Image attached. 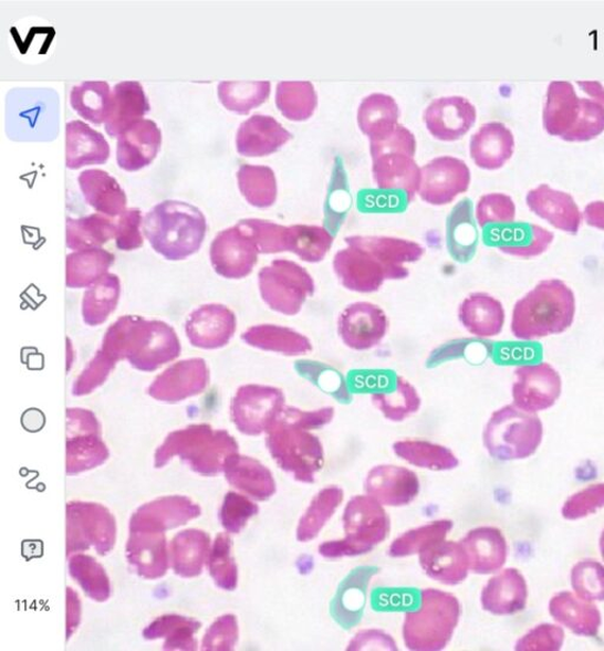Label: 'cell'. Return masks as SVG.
I'll list each match as a JSON object with an SVG mask.
<instances>
[{
    "mask_svg": "<svg viewBox=\"0 0 604 651\" xmlns=\"http://www.w3.org/2000/svg\"><path fill=\"white\" fill-rule=\"evenodd\" d=\"M366 494L383 505L404 506L418 496L420 483L417 474L396 465L373 468L365 482Z\"/></svg>",
    "mask_w": 604,
    "mask_h": 651,
    "instance_id": "e0dca14e",
    "label": "cell"
},
{
    "mask_svg": "<svg viewBox=\"0 0 604 651\" xmlns=\"http://www.w3.org/2000/svg\"><path fill=\"white\" fill-rule=\"evenodd\" d=\"M372 402L390 421H404L418 412L421 399L414 385L397 375L384 390L372 393Z\"/></svg>",
    "mask_w": 604,
    "mask_h": 651,
    "instance_id": "d6a6232c",
    "label": "cell"
},
{
    "mask_svg": "<svg viewBox=\"0 0 604 651\" xmlns=\"http://www.w3.org/2000/svg\"><path fill=\"white\" fill-rule=\"evenodd\" d=\"M115 256L101 249L84 250L66 256L67 286L82 287L101 280Z\"/></svg>",
    "mask_w": 604,
    "mask_h": 651,
    "instance_id": "b9f144b4",
    "label": "cell"
},
{
    "mask_svg": "<svg viewBox=\"0 0 604 651\" xmlns=\"http://www.w3.org/2000/svg\"><path fill=\"white\" fill-rule=\"evenodd\" d=\"M604 506V484L591 485L567 500L562 508L565 519L575 521L593 515Z\"/></svg>",
    "mask_w": 604,
    "mask_h": 651,
    "instance_id": "f5cc1de1",
    "label": "cell"
},
{
    "mask_svg": "<svg viewBox=\"0 0 604 651\" xmlns=\"http://www.w3.org/2000/svg\"><path fill=\"white\" fill-rule=\"evenodd\" d=\"M584 93H587L593 101L604 105V87L598 82H579Z\"/></svg>",
    "mask_w": 604,
    "mask_h": 651,
    "instance_id": "94428289",
    "label": "cell"
},
{
    "mask_svg": "<svg viewBox=\"0 0 604 651\" xmlns=\"http://www.w3.org/2000/svg\"><path fill=\"white\" fill-rule=\"evenodd\" d=\"M333 270L341 284L355 293H375L381 290L387 273L381 263L366 251L348 245L333 259Z\"/></svg>",
    "mask_w": 604,
    "mask_h": 651,
    "instance_id": "4fadbf2b",
    "label": "cell"
},
{
    "mask_svg": "<svg viewBox=\"0 0 604 651\" xmlns=\"http://www.w3.org/2000/svg\"><path fill=\"white\" fill-rule=\"evenodd\" d=\"M259 254L257 244L239 224L221 232L210 248L212 266L220 275L229 279L250 275Z\"/></svg>",
    "mask_w": 604,
    "mask_h": 651,
    "instance_id": "7c38bea8",
    "label": "cell"
},
{
    "mask_svg": "<svg viewBox=\"0 0 604 651\" xmlns=\"http://www.w3.org/2000/svg\"><path fill=\"white\" fill-rule=\"evenodd\" d=\"M580 101L570 82L550 83L543 111V127L549 135L563 137L575 126L580 114Z\"/></svg>",
    "mask_w": 604,
    "mask_h": 651,
    "instance_id": "4316f807",
    "label": "cell"
},
{
    "mask_svg": "<svg viewBox=\"0 0 604 651\" xmlns=\"http://www.w3.org/2000/svg\"><path fill=\"white\" fill-rule=\"evenodd\" d=\"M142 216L138 209L123 211L116 224V244L121 251H134L142 248L144 239L139 232Z\"/></svg>",
    "mask_w": 604,
    "mask_h": 651,
    "instance_id": "9f6ffc18",
    "label": "cell"
},
{
    "mask_svg": "<svg viewBox=\"0 0 604 651\" xmlns=\"http://www.w3.org/2000/svg\"><path fill=\"white\" fill-rule=\"evenodd\" d=\"M242 339L250 346L287 357L305 356L313 349L304 334L279 325L254 326L243 333Z\"/></svg>",
    "mask_w": 604,
    "mask_h": 651,
    "instance_id": "f546056e",
    "label": "cell"
},
{
    "mask_svg": "<svg viewBox=\"0 0 604 651\" xmlns=\"http://www.w3.org/2000/svg\"><path fill=\"white\" fill-rule=\"evenodd\" d=\"M117 139V165L128 172L150 166L163 146V133L152 119L137 122Z\"/></svg>",
    "mask_w": 604,
    "mask_h": 651,
    "instance_id": "2e32d148",
    "label": "cell"
},
{
    "mask_svg": "<svg viewBox=\"0 0 604 651\" xmlns=\"http://www.w3.org/2000/svg\"><path fill=\"white\" fill-rule=\"evenodd\" d=\"M600 548H601V554H602V557H603V559H604V532H603V534H602V536H601V540H600Z\"/></svg>",
    "mask_w": 604,
    "mask_h": 651,
    "instance_id": "6125c7cd",
    "label": "cell"
},
{
    "mask_svg": "<svg viewBox=\"0 0 604 651\" xmlns=\"http://www.w3.org/2000/svg\"><path fill=\"white\" fill-rule=\"evenodd\" d=\"M470 169L456 157L441 156L421 168L419 196L426 203L446 206L468 191Z\"/></svg>",
    "mask_w": 604,
    "mask_h": 651,
    "instance_id": "9c48e42d",
    "label": "cell"
},
{
    "mask_svg": "<svg viewBox=\"0 0 604 651\" xmlns=\"http://www.w3.org/2000/svg\"><path fill=\"white\" fill-rule=\"evenodd\" d=\"M144 231L156 253L177 261L200 251L207 222L199 208L171 200L149 211L144 221Z\"/></svg>",
    "mask_w": 604,
    "mask_h": 651,
    "instance_id": "7a4b0ae2",
    "label": "cell"
},
{
    "mask_svg": "<svg viewBox=\"0 0 604 651\" xmlns=\"http://www.w3.org/2000/svg\"><path fill=\"white\" fill-rule=\"evenodd\" d=\"M399 108L394 97L373 94L363 99L358 125L369 140L386 136L398 126Z\"/></svg>",
    "mask_w": 604,
    "mask_h": 651,
    "instance_id": "836d02e7",
    "label": "cell"
},
{
    "mask_svg": "<svg viewBox=\"0 0 604 651\" xmlns=\"http://www.w3.org/2000/svg\"><path fill=\"white\" fill-rule=\"evenodd\" d=\"M280 417L293 422V424L313 431L330 424L334 418V409L329 407L320 410L302 411L296 408L285 407L280 412Z\"/></svg>",
    "mask_w": 604,
    "mask_h": 651,
    "instance_id": "6f0895ef",
    "label": "cell"
},
{
    "mask_svg": "<svg viewBox=\"0 0 604 651\" xmlns=\"http://www.w3.org/2000/svg\"><path fill=\"white\" fill-rule=\"evenodd\" d=\"M476 218L479 227L512 224L517 218V206L506 193H488L478 201Z\"/></svg>",
    "mask_w": 604,
    "mask_h": 651,
    "instance_id": "f907efd6",
    "label": "cell"
},
{
    "mask_svg": "<svg viewBox=\"0 0 604 651\" xmlns=\"http://www.w3.org/2000/svg\"><path fill=\"white\" fill-rule=\"evenodd\" d=\"M333 244V237L320 225L294 224L289 227V252L302 261H323Z\"/></svg>",
    "mask_w": 604,
    "mask_h": 651,
    "instance_id": "f6af8a7d",
    "label": "cell"
},
{
    "mask_svg": "<svg viewBox=\"0 0 604 651\" xmlns=\"http://www.w3.org/2000/svg\"><path fill=\"white\" fill-rule=\"evenodd\" d=\"M476 108L469 99L460 96L435 99L424 113L430 134L446 143L464 137L475 125Z\"/></svg>",
    "mask_w": 604,
    "mask_h": 651,
    "instance_id": "9a60e30c",
    "label": "cell"
},
{
    "mask_svg": "<svg viewBox=\"0 0 604 651\" xmlns=\"http://www.w3.org/2000/svg\"><path fill=\"white\" fill-rule=\"evenodd\" d=\"M527 204L532 213L558 230L577 234L582 217L579 206L570 193L541 185L528 192Z\"/></svg>",
    "mask_w": 604,
    "mask_h": 651,
    "instance_id": "ac0fdd59",
    "label": "cell"
},
{
    "mask_svg": "<svg viewBox=\"0 0 604 651\" xmlns=\"http://www.w3.org/2000/svg\"><path fill=\"white\" fill-rule=\"evenodd\" d=\"M469 558L470 570L479 575L499 571L508 556V545L499 529L477 527L460 542Z\"/></svg>",
    "mask_w": 604,
    "mask_h": 651,
    "instance_id": "603a6c76",
    "label": "cell"
},
{
    "mask_svg": "<svg viewBox=\"0 0 604 651\" xmlns=\"http://www.w3.org/2000/svg\"><path fill=\"white\" fill-rule=\"evenodd\" d=\"M416 147L415 135L400 125L386 136L369 140L372 158L390 151H400L414 157Z\"/></svg>",
    "mask_w": 604,
    "mask_h": 651,
    "instance_id": "db71d44e",
    "label": "cell"
},
{
    "mask_svg": "<svg viewBox=\"0 0 604 651\" xmlns=\"http://www.w3.org/2000/svg\"><path fill=\"white\" fill-rule=\"evenodd\" d=\"M543 426L539 417L524 412L514 405L496 411L483 433L485 447L494 460L509 462L525 460L542 443Z\"/></svg>",
    "mask_w": 604,
    "mask_h": 651,
    "instance_id": "5b68a950",
    "label": "cell"
},
{
    "mask_svg": "<svg viewBox=\"0 0 604 651\" xmlns=\"http://www.w3.org/2000/svg\"><path fill=\"white\" fill-rule=\"evenodd\" d=\"M268 447L277 464L301 483H313L325 464L322 442L310 430L280 417L268 430Z\"/></svg>",
    "mask_w": 604,
    "mask_h": 651,
    "instance_id": "8992f818",
    "label": "cell"
},
{
    "mask_svg": "<svg viewBox=\"0 0 604 651\" xmlns=\"http://www.w3.org/2000/svg\"><path fill=\"white\" fill-rule=\"evenodd\" d=\"M79 185L85 201L100 213L118 217L126 211L127 196L111 174L101 169L84 170Z\"/></svg>",
    "mask_w": 604,
    "mask_h": 651,
    "instance_id": "f1b7e54d",
    "label": "cell"
},
{
    "mask_svg": "<svg viewBox=\"0 0 604 651\" xmlns=\"http://www.w3.org/2000/svg\"><path fill=\"white\" fill-rule=\"evenodd\" d=\"M584 219L591 227L604 231V201H595L585 207Z\"/></svg>",
    "mask_w": 604,
    "mask_h": 651,
    "instance_id": "91938a15",
    "label": "cell"
},
{
    "mask_svg": "<svg viewBox=\"0 0 604 651\" xmlns=\"http://www.w3.org/2000/svg\"><path fill=\"white\" fill-rule=\"evenodd\" d=\"M561 392V377L546 363L523 365L514 371L513 405L524 412L537 413L554 407Z\"/></svg>",
    "mask_w": 604,
    "mask_h": 651,
    "instance_id": "ba28073f",
    "label": "cell"
},
{
    "mask_svg": "<svg viewBox=\"0 0 604 651\" xmlns=\"http://www.w3.org/2000/svg\"><path fill=\"white\" fill-rule=\"evenodd\" d=\"M452 526L451 521L440 519L407 532L389 545L388 555L395 558L419 555L431 545L446 539Z\"/></svg>",
    "mask_w": 604,
    "mask_h": 651,
    "instance_id": "bcb514c9",
    "label": "cell"
},
{
    "mask_svg": "<svg viewBox=\"0 0 604 651\" xmlns=\"http://www.w3.org/2000/svg\"><path fill=\"white\" fill-rule=\"evenodd\" d=\"M344 501V491L337 486L323 489L312 500L304 516L299 521L296 538L310 542L322 532Z\"/></svg>",
    "mask_w": 604,
    "mask_h": 651,
    "instance_id": "d590c367",
    "label": "cell"
},
{
    "mask_svg": "<svg viewBox=\"0 0 604 651\" xmlns=\"http://www.w3.org/2000/svg\"><path fill=\"white\" fill-rule=\"evenodd\" d=\"M459 618L460 605L456 596L437 589L423 590L418 609L405 616L403 637L407 649L438 651L446 648Z\"/></svg>",
    "mask_w": 604,
    "mask_h": 651,
    "instance_id": "3957f363",
    "label": "cell"
},
{
    "mask_svg": "<svg viewBox=\"0 0 604 651\" xmlns=\"http://www.w3.org/2000/svg\"><path fill=\"white\" fill-rule=\"evenodd\" d=\"M602 133H604V105L590 98H581L575 126L562 139L566 143H589Z\"/></svg>",
    "mask_w": 604,
    "mask_h": 651,
    "instance_id": "c3c4849f",
    "label": "cell"
},
{
    "mask_svg": "<svg viewBox=\"0 0 604 651\" xmlns=\"http://www.w3.org/2000/svg\"><path fill=\"white\" fill-rule=\"evenodd\" d=\"M292 138L272 116L253 115L243 123L237 134V150L244 157H263L277 153Z\"/></svg>",
    "mask_w": 604,
    "mask_h": 651,
    "instance_id": "ffe728a7",
    "label": "cell"
},
{
    "mask_svg": "<svg viewBox=\"0 0 604 651\" xmlns=\"http://www.w3.org/2000/svg\"><path fill=\"white\" fill-rule=\"evenodd\" d=\"M283 408L285 396L275 387L244 386L236 399V421L242 432L257 435L270 429Z\"/></svg>",
    "mask_w": 604,
    "mask_h": 651,
    "instance_id": "8fae6325",
    "label": "cell"
},
{
    "mask_svg": "<svg viewBox=\"0 0 604 651\" xmlns=\"http://www.w3.org/2000/svg\"><path fill=\"white\" fill-rule=\"evenodd\" d=\"M554 241V234L537 224L514 223L502 231L494 245L506 254L519 258H534L543 254Z\"/></svg>",
    "mask_w": 604,
    "mask_h": 651,
    "instance_id": "1f68e13d",
    "label": "cell"
},
{
    "mask_svg": "<svg viewBox=\"0 0 604 651\" xmlns=\"http://www.w3.org/2000/svg\"><path fill=\"white\" fill-rule=\"evenodd\" d=\"M262 301L277 313L294 316L315 293L312 275L296 262L274 260L259 273Z\"/></svg>",
    "mask_w": 604,
    "mask_h": 651,
    "instance_id": "52a82bcc",
    "label": "cell"
},
{
    "mask_svg": "<svg viewBox=\"0 0 604 651\" xmlns=\"http://www.w3.org/2000/svg\"><path fill=\"white\" fill-rule=\"evenodd\" d=\"M478 233L472 218L471 201H461L448 220V248L451 255L461 262L469 261L477 249Z\"/></svg>",
    "mask_w": 604,
    "mask_h": 651,
    "instance_id": "8d00e7d4",
    "label": "cell"
},
{
    "mask_svg": "<svg viewBox=\"0 0 604 651\" xmlns=\"http://www.w3.org/2000/svg\"><path fill=\"white\" fill-rule=\"evenodd\" d=\"M373 160V179L382 190L402 189L408 201L415 199L421 181V169L414 157L400 151L382 154Z\"/></svg>",
    "mask_w": 604,
    "mask_h": 651,
    "instance_id": "7402d4cb",
    "label": "cell"
},
{
    "mask_svg": "<svg viewBox=\"0 0 604 651\" xmlns=\"http://www.w3.org/2000/svg\"><path fill=\"white\" fill-rule=\"evenodd\" d=\"M376 569L361 568L355 570V587L353 575L346 579V582L340 589V592L334 598L333 615L336 621L344 627L357 624L361 620V613L353 603V598L363 608L365 607L366 588L372 575H375Z\"/></svg>",
    "mask_w": 604,
    "mask_h": 651,
    "instance_id": "ee69618b",
    "label": "cell"
},
{
    "mask_svg": "<svg viewBox=\"0 0 604 651\" xmlns=\"http://www.w3.org/2000/svg\"><path fill=\"white\" fill-rule=\"evenodd\" d=\"M394 451L403 461L421 469L449 471L459 464L450 449L431 442L400 441L395 443Z\"/></svg>",
    "mask_w": 604,
    "mask_h": 651,
    "instance_id": "ab89813d",
    "label": "cell"
},
{
    "mask_svg": "<svg viewBox=\"0 0 604 651\" xmlns=\"http://www.w3.org/2000/svg\"><path fill=\"white\" fill-rule=\"evenodd\" d=\"M116 237V224L100 214L66 220V244L75 251L93 250Z\"/></svg>",
    "mask_w": 604,
    "mask_h": 651,
    "instance_id": "74e56055",
    "label": "cell"
},
{
    "mask_svg": "<svg viewBox=\"0 0 604 651\" xmlns=\"http://www.w3.org/2000/svg\"><path fill=\"white\" fill-rule=\"evenodd\" d=\"M553 618L580 637H596L601 627V613L596 606L572 592L556 595L549 606Z\"/></svg>",
    "mask_w": 604,
    "mask_h": 651,
    "instance_id": "4dcf8cb0",
    "label": "cell"
},
{
    "mask_svg": "<svg viewBox=\"0 0 604 651\" xmlns=\"http://www.w3.org/2000/svg\"><path fill=\"white\" fill-rule=\"evenodd\" d=\"M514 150L511 130L500 122L482 126L471 138L470 155L476 166L487 170L502 168Z\"/></svg>",
    "mask_w": 604,
    "mask_h": 651,
    "instance_id": "484cf974",
    "label": "cell"
},
{
    "mask_svg": "<svg viewBox=\"0 0 604 651\" xmlns=\"http://www.w3.org/2000/svg\"><path fill=\"white\" fill-rule=\"evenodd\" d=\"M575 313L574 292L561 280H544L514 305L511 330L519 340H540L570 328Z\"/></svg>",
    "mask_w": 604,
    "mask_h": 651,
    "instance_id": "6da1fadb",
    "label": "cell"
},
{
    "mask_svg": "<svg viewBox=\"0 0 604 651\" xmlns=\"http://www.w3.org/2000/svg\"><path fill=\"white\" fill-rule=\"evenodd\" d=\"M564 641V632L560 627L542 624L532 629L517 644L522 651H555L560 650Z\"/></svg>",
    "mask_w": 604,
    "mask_h": 651,
    "instance_id": "11a10c76",
    "label": "cell"
},
{
    "mask_svg": "<svg viewBox=\"0 0 604 651\" xmlns=\"http://www.w3.org/2000/svg\"><path fill=\"white\" fill-rule=\"evenodd\" d=\"M528 587L517 569H507L489 580L482 592L485 610L493 615H512L527 606Z\"/></svg>",
    "mask_w": 604,
    "mask_h": 651,
    "instance_id": "83f0119b",
    "label": "cell"
},
{
    "mask_svg": "<svg viewBox=\"0 0 604 651\" xmlns=\"http://www.w3.org/2000/svg\"><path fill=\"white\" fill-rule=\"evenodd\" d=\"M271 95L270 82H221L218 96L223 107L238 115L250 114Z\"/></svg>",
    "mask_w": 604,
    "mask_h": 651,
    "instance_id": "60d3db41",
    "label": "cell"
},
{
    "mask_svg": "<svg viewBox=\"0 0 604 651\" xmlns=\"http://www.w3.org/2000/svg\"><path fill=\"white\" fill-rule=\"evenodd\" d=\"M343 523L345 537L320 545L319 553L323 557L335 559L368 554L390 531L383 504L368 495L353 497L347 503Z\"/></svg>",
    "mask_w": 604,
    "mask_h": 651,
    "instance_id": "277c9868",
    "label": "cell"
},
{
    "mask_svg": "<svg viewBox=\"0 0 604 651\" xmlns=\"http://www.w3.org/2000/svg\"><path fill=\"white\" fill-rule=\"evenodd\" d=\"M113 92L103 81L83 82L74 86L70 94L71 107L93 125H102L112 111Z\"/></svg>",
    "mask_w": 604,
    "mask_h": 651,
    "instance_id": "e575fe53",
    "label": "cell"
},
{
    "mask_svg": "<svg viewBox=\"0 0 604 651\" xmlns=\"http://www.w3.org/2000/svg\"><path fill=\"white\" fill-rule=\"evenodd\" d=\"M458 318L472 336L492 338L502 332L506 312L496 297L487 293H473L460 304Z\"/></svg>",
    "mask_w": 604,
    "mask_h": 651,
    "instance_id": "d4e9b609",
    "label": "cell"
},
{
    "mask_svg": "<svg viewBox=\"0 0 604 651\" xmlns=\"http://www.w3.org/2000/svg\"><path fill=\"white\" fill-rule=\"evenodd\" d=\"M387 329L386 313L372 303L351 304L337 319V334L344 345L354 350L375 348L385 338Z\"/></svg>",
    "mask_w": 604,
    "mask_h": 651,
    "instance_id": "30bf717a",
    "label": "cell"
},
{
    "mask_svg": "<svg viewBox=\"0 0 604 651\" xmlns=\"http://www.w3.org/2000/svg\"><path fill=\"white\" fill-rule=\"evenodd\" d=\"M150 112L144 86L138 82H121L114 86L112 111L105 122V132L118 137Z\"/></svg>",
    "mask_w": 604,
    "mask_h": 651,
    "instance_id": "cb8c5ba5",
    "label": "cell"
},
{
    "mask_svg": "<svg viewBox=\"0 0 604 651\" xmlns=\"http://www.w3.org/2000/svg\"><path fill=\"white\" fill-rule=\"evenodd\" d=\"M239 483L258 500H268L275 492L272 473L260 463L243 460L238 471Z\"/></svg>",
    "mask_w": 604,
    "mask_h": 651,
    "instance_id": "816d5d0a",
    "label": "cell"
},
{
    "mask_svg": "<svg viewBox=\"0 0 604 651\" xmlns=\"http://www.w3.org/2000/svg\"><path fill=\"white\" fill-rule=\"evenodd\" d=\"M275 103L283 116L294 122L306 120L314 114L317 96L311 82H280Z\"/></svg>",
    "mask_w": 604,
    "mask_h": 651,
    "instance_id": "7bdbcfd3",
    "label": "cell"
},
{
    "mask_svg": "<svg viewBox=\"0 0 604 651\" xmlns=\"http://www.w3.org/2000/svg\"><path fill=\"white\" fill-rule=\"evenodd\" d=\"M237 178L242 197L251 206L270 208L275 203L278 185L275 174L270 167L242 165Z\"/></svg>",
    "mask_w": 604,
    "mask_h": 651,
    "instance_id": "f35d334b",
    "label": "cell"
},
{
    "mask_svg": "<svg viewBox=\"0 0 604 651\" xmlns=\"http://www.w3.org/2000/svg\"><path fill=\"white\" fill-rule=\"evenodd\" d=\"M238 224L252 238L260 254L289 252V227L260 219H247Z\"/></svg>",
    "mask_w": 604,
    "mask_h": 651,
    "instance_id": "7dc6e473",
    "label": "cell"
},
{
    "mask_svg": "<svg viewBox=\"0 0 604 651\" xmlns=\"http://www.w3.org/2000/svg\"><path fill=\"white\" fill-rule=\"evenodd\" d=\"M572 585L585 601H604V567L598 561L585 559L574 567Z\"/></svg>",
    "mask_w": 604,
    "mask_h": 651,
    "instance_id": "681fc988",
    "label": "cell"
},
{
    "mask_svg": "<svg viewBox=\"0 0 604 651\" xmlns=\"http://www.w3.org/2000/svg\"><path fill=\"white\" fill-rule=\"evenodd\" d=\"M393 638L381 630H363L351 641L347 650H397Z\"/></svg>",
    "mask_w": 604,
    "mask_h": 651,
    "instance_id": "680465c9",
    "label": "cell"
},
{
    "mask_svg": "<svg viewBox=\"0 0 604 651\" xmlns=\"http://www.w3.org/2000/svg\"><path fill=\"white\" fill-rule=\"evenodd\" d=\"M347 245H355L375 258L387 273L388 280H403L410 275L406 263L417 262L425 253L417 242L389 237H348Z\"/></svg>",
    "mask_w": 604,
    "mask_h": 651,
    "instance_id": "5bb4252c",
    "label": "cell"
},
{
    "mask_svg": "<svg viewBox=\"0 0 604 651\" xmlns=\"http://www.w3.org/2000/svg\"><path fill=\"white\" fill-rule=\"evenodd\" d=\"M419 561L426 575L446 586L464 582L470 570L464 545L446 539L420 553Z\"/></svg>",
    "mask_w": 604,
    "mask_h": 651,
    "instance_id": "44dd1931",
    "label": "cell"
},
{
    "mask_svg": "<svg viewBox=\"0 0 604 651\" xmlns=\"http://www.w3.org/2000/svg\"><path fill=\"white\" fill-rule=\"evenodd\" d=\"M111 146L104 136L82 120H71L65 126V166L77 170L85 166L108 162Z\"/></svg>",
    "mask_w": 604,
    "mask_h": 651,
    "instance_id": "d6986e66",
    "label": "cell"
}]
</instances>
